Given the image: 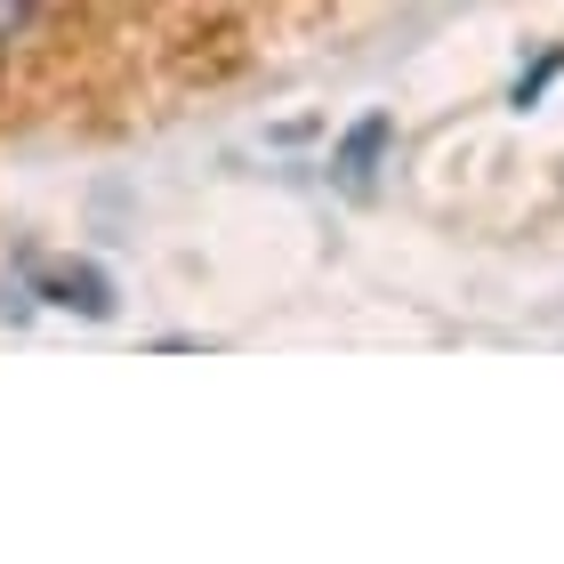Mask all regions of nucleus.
<instances>
[{
	"mask_svg": "<svg viewBox=\"0 0 564 564\" xmlns=\"http://www.w3.org/2000/svg\"><path fill=\"white\" fill-rule=\"evenodd\" d=\"M388 138H395L388 113H364L347 130V145H339V177H347V186H364V177H371V162H379V145H388Z\"/></svg>",
	"mask_w": 564,
	"mask_h": 564,
	"instance_id": "obj_1",
	"label": "nucleus"
},
{
	"mask_svg": "<svg viewBox=\"0 0 564 564\" xmlns=\"http://www.w3.org/2000/svg\"><path fill=\"white\" fill-rule=\"evenodd\" d=\"M48 291H57V306H82V315H113V291L97 267H57L48 274Z\"/></svg>",
	"mask_w": 564,
	"mask_h": 564,
	"instance_id": "obj_2",
	"label": "nucleus"
},
{
	"mask_svg": "<svg viewBox=\"0 0 564 564\" xmlns=\"http://www.w3.org/2000/svg\"><path fill=\"white\" fill-rule=\"evenodd\" d=\"M41 24H48V0H0V48L33 41Z\"/></svg>",
	"mask_w": 564,
	"mask_h": 564,
	"instance_id": "obj_3",
	"label": "nucleus"
}]
</instances>
